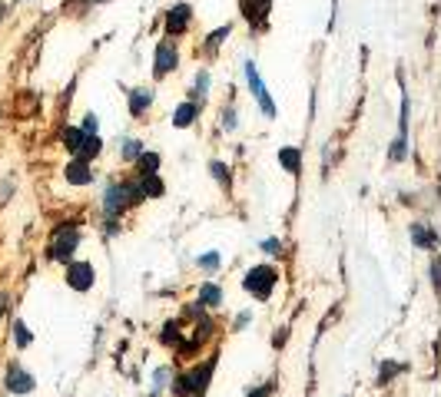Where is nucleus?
<instances>
[{"label": "nucleus", "mask_w": 441, "mask_h": 397, "mask_svg": "<svg viewBox=\"0 0 441 397\" xmlns=\"http://www.w3.org/2000/svg\"><path fill=\"white\" fill-rule=\"evenodd\" d=\"M276 282H279V272L272 268V265H255V268H249V272H246V278H242V288H246L249 295H255L259 301H269V295H272Z\"/></svg>", "instance_id": "nucleus-1"}, {"label": "nucleus", "mask_w": 441, "mask_h": 397, "mask_svg": "<svg viewBox=\"0 0 441 397\" xmlns=\"http://www.w3.org/2000/svg\"><path fill=\"white\" fill-rule=\"evenodd\" d=\"M209 374H213V361L206 368H192L189 374L176 377V394L183 397H202L206 394V384H209Z\"/></svg>", "instance_id": "nucleus-2"}, {"label": "nucleus", "mask_w": 441, "mask_h": 397, "mask_svg": "<svg viewBox=\"0 0 441 397\" xmlns=\"http://www.w3.org/2000/svg\"><path fill=\"white\" fill-rule=\"evenodd\" d=\"M246 83H249V89H252V96H255V103H259V110L272 120L276 116V103H272V96H269V89H265V83H262V76H259V70H255V63L252 60H246Z\"/></svg>", "instance_id": "nucleus-3"}, {"label": "nucleus", "mask_w": 441, "mask_h": 397, "mask_svg": "<svg viewBox=\"0 0 441 397\" xmlns=\"http://www.w3.org/2000/svg\"><path fill=\"white\" fill-rule=\"evenodd\" d=\"M76 245H80V232H76L74 225H60L57 236H53V242H50V259L70 261L74 259V252H76Z\"/></svg>", "instance_id": "nucleus-4"}, {"label": "nucleus", "mask_w": 441, "mask_h": 397, "mask_svg": "<svg viewBox=\"0 0 441 397\" xmlns=\"http://www.w3.org/2000/svg\"><path fill=\"white\" fill-rule=\"evenodd\" d=\"M189 24H192V7H189V3H176V7L166 10V37L186 34Z\"/></svg>", "instance_id": "nucleus-5"}, {"label": "nucleus", "mask_w": 441, "mask_h": 397, "mask_svg": "<svg viewBox=\"0 0 441 397\" xmlns=\"http://www.w3.org/2000/svg\"><path fill=\"white\" fill-rule=\"evenodd\" d=\"M153 66H156V76L173 73V70L179 66V50H176V43H169V40H160V43H156V57H153Z\"/></svg>", "instance_id": "nucleus-6"}, {"label": "nucleus", "mask_w": 441, "mask_h": 397, "mask_svg": "<svg viewBox=\"0 0 441 397\" xmlns=\"http://www.w3.org/2000/svg\"><path fill=\"white\" fill-rule=\"evenodd\" d=\"M66 285L76 291H90L93 288V265L90 261H66Z\"/></svg>", "instance_id": "nucleus-7"}, {"label": "nucleus", "mask_w": 441, "mask_h": 397, "mask_svg": "<svg viewBox=\"0 0 441 397\" xmlns=\"http://www.w3.org/2000/svg\"><path fill=\"white\" fill-rule=\"evenodd\" d=\"M126 202H130L126 186H123V182H113V186L106 189V196H103V215H106V219H116V215L123 212Z\"/></svg>", "instance_id": "nucleus-8"}, {"label": "nucleus", "mask_w": 441, "mask_h": 397, "mask_svg": "<svg viewBox=\"0 0 441 397\" xmlns=\"http://www.w3.org/2000/svg\"><path fill=\"white\" fill-rule=\"evenodd\" d=\"M34 374H27L20 364H10V371H7V391L10 394H30L34 391Z\"/></svg>", "instance_id": "nucleus-9"}, {"label": "nucleus", "mask_w": 441, "mask_h": 397, "mask_svg": "<svg viewBox=\"0 0 441 397\" xmlns=\"http://www.w3.org/2000/svg\"><path fill=\"white\" fill-rule=\"evenodd\" d=\"M66 182L70 186H90L93 182V173H90V162L87 159H80V156H74V162L66 166Z\"/></svg>", "instance_id": "nucleus-10"}, {"label": "nucleus", "mask_w": 441, "mask_h": 397, "mask_svg": "<svg viewBox=\"0 0 441 397\" xmlns=\"http://www.w3.org/2000/svg\"><path fill=\"white\" fill-rule=\"evenodd\" d=\"M196 116H200V103H196V99H186V103L176 106V113H173V126H176V129H186V126H192Z\"/></svg>", "instance_id": "nucleus-11"}, {"label": "nucleus", "mask_w": 441, "mask_h": 397, "mask_svg": "<svg viewBox=\"0 0 441 397\" xmlns=\"http://www.w3.org/2000/svg\"><path fill=\"white\" fill-rule=\"evenodd\" d=\"M126 96H130V113H133V116H143V113L153 106V93H150V89H143V87L130 89Z\"/></svg>", "instance_id": "nucleus-12"}, {"label": "nucleus", "mask_w": 441, "mask_h": 397, "mask_svg": "<svg viewBox=\"0 0 441 397\" xmlns=\"http://www.w3.org/2000/svg\"><path fill=\"white\" fill-rule=\"evenodd\" d=\"M279 162H282V166H286V173H302V152H299V149L295 146H282L279 149Z\"/></svg>", "instance_id": "nucleus-13"}, {"label": "nucleus", "mask_w": 441, "mask_h": 397, "mask_svg": "<svg viewBox=\"0 0 441 397\" xmlns=\"http://www.w3.org/2000/svg\"><path fill=\"white\" fill-rule=\"evenodd\" d=\"M412 242H415L418 248H428V252H431V248L438 245V236L431 232L428 225H421V222H418V225H412Z\"/></svg>", "instance_id": "nucleus-14"}, {"label": "nucleus", "mask_w": 441, "mask_h": 397, "mask_svg": "<svg viewBox=\"0 0 441 397\" xmlns=\"http://www.w3.org/2000/svg\"><path fill=\"white\" fill-rule=\"evenodd\" d=\"M103 152V139L100 136H83V143H80V149H76L74 156H80V159H93V156H100Z\"/></svg>", "instance_id": "nucleus-15"}, {"label": "nucleus", "mask_w": 441, "mask_h": 397, "mask_svg": "<svg viewBox=\"0 0 441 397\" xmlns=\"http://www.w3.org/2000/svg\"><path fill=\"white\" fill-rule=\"evenodd\" d=\"M269 3H272V0H242V7H246V17H249L252 24H255V20H262L265 13H269Z\"/></svg>", "instance_id": "nucleus-16"}, {"label": "nucleus", "mask_w": 441, "mask_h": 397, "mask_svg": "<svg viewBox=\"0 0 441 397\" xmlns=\"http://www.w3.org/2000/svg\"><path fill=\"white\" fill-rule=\"evenodd\" d=\"M200 301H202V305H209V308H216V305L223 301V288L213 285V282H209V285H202L200 288Z\"/></svg>", "instance_id": "nucleus-17"}, {"label": "nucleus", "mask_w": 441, "mask_h": 397, "mask_svg": "<svg viewBox=\"0 0 441 397\" xmlns=\"http://www.w3.org/2000/svg\"><path fill=\"white\" fill-rule=\"evenodd\" d=\"M139 152H143V143H139V139H123V143H120V156H123V162H136Z\"/></svg>", "instance_id": "nucleus-18"}, {"label": "nucleus", "mask_w": 441, "mask_h": 397, "mask_svg": "<svg viewBox=\"0 0 441 397\" xmlns=\"http://www.w3.org/2000/svg\"><path fill=\"white\" fill-rule=\"evenodd\" d=\"M139 169H143V173L139 175H150V173H160V156H156V152H146V149H143V152H139Z\"/></svg>", "instance_id": "nucleus-19"}, {"label": "nucleus", "mask_w": 441, "mask_h": 397, "mask_svg": "<svg viewBox=\"0 0 441 397\" xmlns=\"http://www.w3.org/2000/svg\"><path fill=\"white\" fill-rule=\"evenodd\" d=\"M206 93H209V70H200V73H196V83H192V99L200 103Z\"/></svg>", "instance_id": "nucleus-20"}, {"label": "nucleus", "mask_w": 441, "mask_h": 397, "mask_svg": "<svg viewBox=\"0 0 441 397\" xmlns=\"http://www.w3.org/2000/svg\"><path fill=\"white\" fill-rule=\"evenodd\" d=\"M80 143H83V129H70V126H66V129H63V146L70 149V152H76Z\"/></svg>", "instance_id": "nucleus-21"}, {"label": "nucleus", "mask_w": 441, "mask_h": 397, "mask_svg": "<svg viewBox=\"0 0 441 397\" xmlns=\"http://www.w3.org/2000/svg\"><path fill=\"white\" fill-rule=\"evenodd\" d=\"M13 341H17V347H27L34 338H30V331H27L24 322H13Z\"/></svg>", "instance_id": "nucleus-22"}, {"label": "nucleus", "mask_w": 441, "mask_h": 397, "mask_svg": "<svg viewBox=\"0 0 441 397\" xmlns=\"http://www.w3.org/2000/svg\"><path fill=\"white\" fill-rule=\"evenodd\" d=\"M80 129H83V136H97V129H100V120H97V113H87Z\"/></svg>", "instance_id": "nucleus-23"}, {"label": "nucleus", "mask_w": 441, "mask_h": 397, "mask_svg": "<svg viewBox=\"0 0 441 397\" xmlns=\"http://www.w3.org/2000/svg\"><path fill=\"white\" fill-rule=\"evenodd\" d=\"M223 37H229V27H219L216 34H209V40H206V50L213 53V50L219 47V43H223Z\"/></svg>", "instance_id": "nucleus-24"}, {"label": "nucleus", "mask_w": 441, "mask_h": 397, "mask_svg": "<svg viewBox=\"0 0 441 397\" xmlns=\"http://www.w3.org/2000/svg\"><path fill=\"white\" fill-rule=\"evenodd\" d=\"M200 268H206V272H216V268H219V255H216V252H206V255H200Z\"/></svg>", "instance_id": "nucleus-25"}, {"label": "nucleus", "mask_w": 441, "mask_h": 397, "mask_svg": "<svg viewBox=\"0 0 441 397\" xmlns=\"http://www.w3.org/2000/svg\"><path fill=\"white\" fill-rule=\"evenodd\" d=\"M209 169H213V175L223 182V186H229V173H226V166H223V162H209Z\"/></svg>", "instance_id": "nucleus-26"}, {"label": "nucleus", "mask_w": 441, "mask_h": 397, "mask_svg": "<svg viewBox=\"0 0 441 397\" xmlns=\"http://www.w3.org/2000/svg\"><path fill=\"white\" fill-rule=\"evenodd\" d=\"M236 126H239V123H236V113H232V110H223V129H229V133H232Z\"/></svg>", "instance_id": "nucleus-27"}, {"label": "nucleus", "mask_w": 441, "mask_h": 397, "mask_svg": "<svg viewBox=\"0 0 441 397\" xmlns=\"http://www.w3.org/2000/svg\"><path fill=\"white\" fill-rule=\"evenodd\" d=\"M262 248L269 252V255H282V252H279V248H282V242H279V238H265Z\"/></svg>", "instance_id": "nucleus-28"}, {"label": "nucleus", "mask_w": 441, "mask_h": 397, "mask_svg": "<svg viewBox=\"0 0 441 397\" xmlns=\"http://www.w3.org/2000/svg\"><path fill=\"white\" fill-rule=\"evenodd\" d=\"M269 394H272V384H262L259 391H252L249 397H269Z\"/></svg>", "instance_id": "nucleus-29"}, {"label": "nucleus", "mask_w": 441, "mask_h": 397, "mask_svg": "<svg viewBox=\"0 0 441 397\" xmlns=\"http://www.w3.org/2000/svg\"><path fill=\"white\" fill-rule=\"evenodd\" d=\"M431 275H435V285L441 288V261H435V265H431Z\"/></svg>", "instance_id": "nucleus-30"}, {"label": "nucleus", "mask_w": 441, "mask_h": 397, "mask_svg": "<svg viewBox=\"0 0 441 397\" xmlns=\"http://www.w3.org/2000/svg\"><path fill=\"white\" fill-rule=\"evenodd\" d=\"M249 318H252V315H249V311H242V315H239V318H236V328H246V324H249Z\"/></svg>", "instance_id": "nucleus-31"}, {"label": "nucleus", "mask_w": 441, "mask_h": 397, "mask_svg": "<svg viewBox=\"0 0 441 397\" xmlns=\"http://www.w3.org/2000/svg\"><path fill=\"white\" fill-rule=\"evenodd\" d=\"M10 182H0V202H4V198H7V196H10Z\"/></svg>", "instance_id": "nucleus-32"}, {"label": "nucleus", "mask_w": 441, "mask_h": 397, "mask_svg": "<svg viewBox=\"0 0 441 397\" xmlns=\"http://www.w3.org/2000/svg\"><path fill=\"white\" fill-rule=\"evenodd\" d=\"M0 311H4V298H0Z\"/></svg>", "instance_id": "nucleus-33"}]
</instances>
